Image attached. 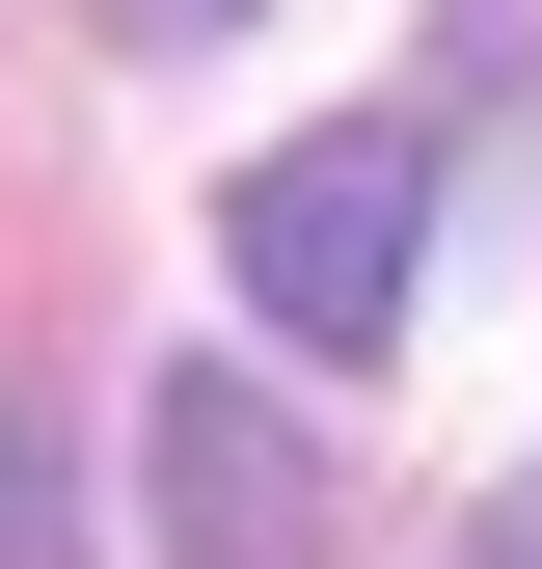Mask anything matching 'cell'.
Wrapping results in <instances>:
<instances>
[{
    "instance_id": "cell-2",
    "label": "cell",
    "mask_w": 542,
    "mask_h": 569,
    "mask_svg": "<svg viewBox=\"0 0 542 569\" xmlns=\"http://www.w3.org/2000/svg\"><path fill=\"white\" fill-rule=\"evenodd\" d=\"M136 516H163V569H325V435L271 380H163L136 407Z\"/></svg>"
},
{
    "instance_id": "cell-1",
    "label": "cell",
    "mask_w": 542,
    "mask_h": 569,
    "mask_svg": "<svg viewBox=\"0 0 542 569\" xmlns=\"http://www.w3.org/2000/svg\"><path fill=\"white\" fill-rule=\"evenodd\" d=\"M218 244H244V326L271 352H406V299H434V163H406V109L271 136L218 190Z\"/></svg>"
},
{
    "instance_id": "cell-3",
    "label": "cell",
    "mask_w": 542,
    "mask_h": 569,
    "mask_svg": "<svg viewBox=\"0 0 542 569\" xmlns=\"http://www.w3.org/2000/svg\"><path fill=\"white\" fill-rule=\"evenodd\" d=\"M0 569H82V516H54V435L0 407Z\"/></svg>"
},
{
    "instance_id": "cell-4",
    "label": "cell",
    "mask_w": 542,
    "mask_h": 569,
    "mask_svg": "<svg viewBox=\"0 0 542 569\" xmlns=\"http://www.w3.org/2000/svg\"><path fill=\"white\" fill-rule=\"evenodd\" d=\"M109 28H136V54H218V28H271V0H109Z\"/></svg>"
},
{
    "instance_id": "cell-5",
    "label": "cell",
    "mask_w": 542,
    "mask_h": 569,
    "mask_svg": "<svg viewBox=\"0 0 542 569\" xmlns=\"http://www.w3.org/2000/svg\"><path fill=\"white\" fill-rule=\"evenodd\" d=\"M461 569H542V461H515V488H489V516H461Z\"/></svg>"
}]
</instances>
